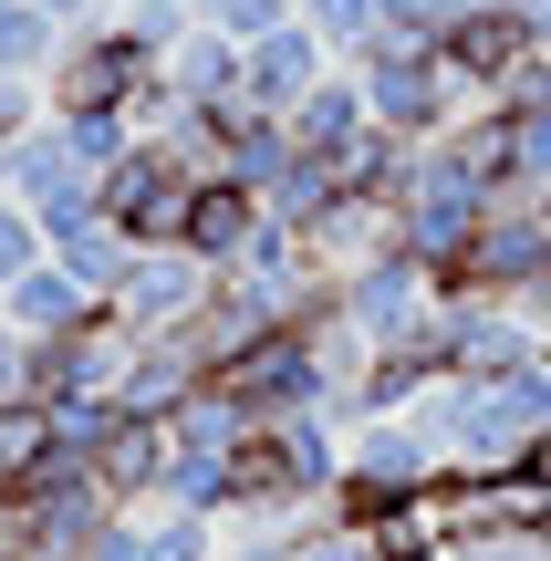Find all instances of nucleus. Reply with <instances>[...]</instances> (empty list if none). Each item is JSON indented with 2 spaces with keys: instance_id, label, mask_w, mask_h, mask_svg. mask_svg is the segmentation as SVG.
Wrapping results in <instances>:
<instances>
[{
  "instance_id": "f257e3e1",
  "label": "nucleus",
  "mask_w": 551,
  "mask_h": 561,
  "mask_svg": "<svg viewBox=\"0 0 551 561\" xmlns=\"http://www.w3.org/2000/svg\"><path fill=\"white\" fill-rule=\"evenodd\" d=\"M42 104L53 115H136V125H157L167 115V32H146L125 11L83 21L62 42V62L42 73Z\"/></svg>"
},
{
  "instance_id": "f03ea898",
  "label": "nucleus",
  "mask_w": 551,
  "mask_h": 561,
  "mask_svg": "<svg viewBox=\"0 0 551 561\" xmlns=\"http://www.w3.org/2000/svg\"><path fill=\"white\" fill-rule=\"evenodd\" d=\"M344 73L365 83V115L386 125V136H406V146H427V136H448V125L479 115V94L448 73V53H437V42H406V32H375Z\"/></svg>"
},
{
  "instance_id": "7ed1b4c3",
  "label": "nucleus",
  "mask_w": 551,
  "mask_h": 561,
  "mask_svg": "<svg viewBox=\"0 0 551 561\" xmlns=\"http://www.w3.org/2000/svg\"><path fill=\"white\" fill-rule=\"evenodd\" d=\"M437 479H448V458H437V437H427L416 416H365V426L344 437V489H333V500L395 520V510H416Z\"/></svg>"
},
{
  "instance_id": "20e7f679",
  "label": "nucleus",
  "mask_w": 551,
  "mask_h": 561,
  "mask_svg": "<svg viewBox=\"0 0 551 561\" xmlns=\"http://www.w3.org/2000/svg\"><path fill=\"white\" fill-rule=\"evenodd\" d=\"M437 291H448V280H437L427 261H406V250H365V261H344L333 271V312H344V333H365L375 354H386V343H406L416 322L437 312Z\"/></svg>"
},
{
  "instance_id": "39448f33",
  "label": "nucleus",
  "mask_w": 551,
  "mask_h": 561,
  "mask_svg": "<svg viewBox=\"0 0 551 561\" xmlns=\"http://www.w3.org/2000/svg\"><path fill=\"white\" fill-rule=\"evenodd\" d=\"M187 187H198V167H187V157H167L157 136H136V157H125V167H104V178H94V198H104V219H115L136 250H167V240H177V219H187Z\"/></svg>"
},
{
  "instance_id": "423d86ee",
  "label": "nucleus",
  "mask_w": 551,
  "mask_h": 561,
  "mask_svg": "<svg viewBox=\"0 0 551 561\" xmlns=\"http://www.w3.org/2000/svg\"><path fill=\"white\" fill-rule=\"evenodd\" d=\"M208 291H219V271L187 261V250L167 240V250H136V271H125V291L104 301V312L125 322V343H146V333H177V322H198Z\"/></svg>"
},
{
  "instance_id": "0eeeda50",
  "label": "nucleus",
  "mask_w": 551,
  "mask_h": 561,
  "mask_svg": "<svg viewBox=\"0 0 551 561\" xmlns=\"http://www.w3.org/2000/svg\"><path fill=\"white\" fill-rule=\"evenodd\" d=\"M323 73H333V53H323V32H312L302 11H291L282 32L240 42V104H250V115H291Z\"/></svg>"
},
{
  "instance_id": "6e6552de",
  "label": "nucleus",
  "mask_w": 551,
  "mask_h": 561,
  "mask_svg": "<svg viewBox=\"0 0 551 561\" xmlns=\"http://www.w3.org/2000/svg\"><path fill=\"white\" fill-rule=\"evenodd\" d=\"M115 375H125V322H115V312H94L83 333H53V343H32V405L115 396Z\"/></svg>"
},
{
  "instance_id": "1a4fd4ad",
  "label": "nucleus",
  "mask_w": 551,
  "mask_h": 561,
  "mask_svg": "<svg viewBox=\"0 0 551 561\" xmlns=\"http://www.w3.org/2000/svg\"><path fill=\"white\" fill-rule=\"evenodd\" d=\"M208 375H219V364H208V354H198V333L177 322V333H146V343H125V375H115V396L136 405V416H177V405L198 396Z\"/></svg>"
},
{
  "instance_id": "9d476101",
  "label": "nucleus",
  "mask_w": 551,
  "mask_h": 561,
  "mask_svg": "<svg viewBox=\"0 0 551 561\" xmlns=\"http://www.w3.org/2000/svg\"><path fill=\"white\" fill-rule=\"evenodd\" d=\"M261 219H271V208L250 198L240 178H198V187H187V219H177V250L208 261V271H240L250 240H261Z\"/></svg>"
},
{
  "instance_id": "9b49d317",
  "label": "nucleus",
  "mask_w": 551,
  "mask_h": 561,
  "mask_svg": "<svg viewBox=\"0 0 551 561\" xmlns=\"http://www.w3.org/2000/svg\"><path fill=\"white\" fill-rule=\"evenodd\" d=\"M437 53H448V73L469 83L479 104H490L500 83L531 62V11H458L448 32H437Z\"/></svg>"
},
{
  "instance_id": "f8f14e48",
  "label": "nucleus",
  "mask_w": 551,
  "mask_h": 561,
  "mask_svg": "<svg viewBox=\"0 0 551 561\" xmlns=\"http://www.w3.org/2000/svg\"><path fill=\"white\" fill-rule=\"evenodd\" d=\"M94 312H104V301L83 291V280L62 271V261H32V271L11 280V291H0V322H11L21 343H53V333H83V322H94Z\"/></svg>"
},
{
  "instance_id": "ddd939ff",
  "label": "nucleus",
  "mask_w": 551,
  "mask_h": 561,
  "mask_svg": "<svg viewBox=\"0 0 551 561\" xmlns=\"http://www.w3.org/2000/svg\"><path fill=\"white\" fill-rule=\"evenodd\" d=\"M282 125H291V146H302V157H354V146L375 136V115H365V83H354L344 62H333V73L312 83V94L291 104Z\"/></svg>"
},
{
  "instance_id": "4468645a",
  "label": "nucleus",
  "mask_w": 551,
  "mask_h": 561,
  "mask_svg": "<svg viewBox=\"0 0 551 561\" xmlns=\"http://www.w3.org/2000/svg\"><path fill=\"white\" fill-rule=\"evenodd\" d=\"M73 187H94V178H83L73 136H62L53 115H42L32 136H11V157H0V198H21V208H53V198H73Z\"/></svg>"
},
{
  "instance_id": "2eb2a0df",
  "label": "nucleus",
  "mask_w": 551,
  "mask_h": 561,
  "mask_svg": "<svg viewBox=\"0 0 551 561\" xmlns=\"http://www.w3.org/2000/svg\"><path fill=\"white\" fill-rule=\"evenodd\" d=\"M167 94L177 104H240V42L187 21V32L167 42Z\"/></svg>"
},
{
  "instance_id": "dca6fc26",
  "label": "nucleus",
  "mask_w": 551,
  "mask_h": 561,
  "mask_svg": "<svg viewBox=\"0 0 551 561\" xmlns=\"http://www.w3.org/2000/svg\"><path fill=\"white\" fill-rule=\"evenodd\" d=\"M291 157H302V146H291L282 115H250V104H229V125H219V178H240L250 198H271Z\"/></svg>"
},
{
  "instance_id": "f3484780",
  "label": "nucleus",
  "mask_w": 551,
  "mask_h": 561,
  "mask_svg": "<svg viewBox=\"0 0 551 561\" xmlns=\"http://www.w3.org/2000/svg\"><path fill=\"white\" fill-rule=\"evenodd\" d=\"M94 479L115 489L125 510H146V500H157V479H167V416H136V405H125V426L94 447Z\"/></svg>"
},
{
  "instance_id": "a211bd4d",
  "label": "nucleus",
  "mask_w": 551,
  "mask_h": 561,
  "mask_svg": "<svg viewBox=\"0 0 551 561\" xmlns=\"http://www.w3.org/2000/svg\"><path fill=\"white\" fill-rule=\"evenodd\" d=\"M167 510H198V520H240V458H208V447H167Z\"/></svg>"
},
{
  "instance_id": "6ab92c4d",
  "label": "nucleus",
  "mask_w": 551,
  "mask_h": 561,
  "mask_svg": "<svg viewBox=\"0 0 551 561\" xmlns=\"http://www.w3.org/2000/svg\"><path fill=\"white\" fill-rule=\"evenodd\" d=\"M62 42H73V32H62V21L42 11V0H0V73L42 83V73L62 62Z\"/></svg>"
},
{
  "instance_id": "aec40b11",
  "label": "nucleus",
  "mask_w": 551,
  "mask_h": 561,
  "mask_svg": "<svg viewBox=\"0 0 551 561\" xmlns=\"http://www.w3.org/2000/svg\"><path fill=\"white\" fill-rule=\"evenodd\" d=\"M500 136H510V178L531 187V198H551V94L541 104H490Z\"/></svg>"
},
{
  "instance_id": "412c9836",
  "label": "nucleus",
  "mask_w": 551,
  "mask_h": 561,
  "mask_svg": "<svg viewBox=\"0 0 551 561\" xmlns=\"http://www.w3.org/2000/svg\"><path fill=\"white\" fill-rule=\"evenodd\" d=\"M219 520H198V510H167V500H146V561H219Z\"/></svg>"
},
{
  "instance_id": "4be33fe9",
  "label": "nucleus",
  "mask_w": 551,
  "mask_h": 561,
  "mask_svg": "<svg viewBox=\"0 0 551 561\" xmlns=\"http://www.w3.org/2000/svg\"><path fill=\"white\" fill-rule=\"evenodd\" d=\"M53 125H62V136H73L83 178H104V167H125V157H136V136H146L136 115H53Z\"/></svg>"
},
{
  "instance_id": "5701e85b",
  "label": "nucleus",
  "mask_w": 551,
  "mask_h": 561,
  "mask_svg": "<svg viewBox=\"0 0 551 561\" xmlns=\"http://www.w3.org/2000/svg\"><path fill=\"white\" fill-rule=\"evenodd\" d=\"M291 11L323 32V53H333V62H354V53L375 42V0H291Z\"/></svg>"
},
{
  "instance_id": "b1692460",
  "label": "nucleus",
  "mask_w": 551,
  "mask_h": 561,
  "mask_svg": "<svg viewBox=\"0 0 551 561\" xmlns=\"http://www.w3.org/2000/svg\"><path fill=\"white\" fill-rule=\"evenodd\" d=\"M437 551H448V561H551V551L531 541V520H500V530H448Z\"/></svg>"
},
{
  "instance_id": "393cba45",
  "label": "nucleus",
  "mask_w": 551,
  "mask_h": 561,
  "mask_svg": "<svg viewBox=\"0 0 551 561\" xmlns=\"http://www.w3.org/2000/svg\"><path fill=\"white\" fill-rule=\"evenodd\" d=\"M198 21H208V32H229V42H261V32H282V21H291V0H198Z\"/></svg>"
},
{
  "instance_id": "a878e982",
  "label": "nucleus",
  "mask_w": 551,
  "mask_h": 561,
  "mask_svg": "<svg viewBox=\"0 0 551 561\" xmlns=\"http://www.w3.org/2000/svg\"><path fill=\"white\" fill-rule=\"evenodd\" d=\"M469 0H375V32H406V42H437Z\"/></svg>"
},
{
  "instance_id": "bb28decb",
  "label": "nucleus",
  "mask_w": 551,
  "mask_h": 561,
  "mask_svg": "<svg viewBox=\"0 0 551 561\" xmlns=\"http://www.w3.org/2000/svg\"><path fill=\"white\" fill-rule=\"evenodd\" d=\"M32 261H42V219H32L21 198H0V291H11Z\"/></svg>"
},
{
  "instance_id": "cd10ccee",
  "label": "nucleus",
  "mask_w": 551,
  "mask_h": 561,
  "mask_svg": "<svg viewBox=\"0 0 551 561\" xmlns=\"http://www.w3.org/2000/svg\"><path fill=\"white\" fill-rule=\"evenodd\" d=\"M83 561H146V510H115V520L94 530V551Z\"/></svg>"
},
{
  "instance_id": "c85d7f7f",
  "label": "nucleus",
  "mask_w": 551,
  "mask_h": 561,
  "mask_svg": "<svg viewBox=\"0 0 551 561\" xmlns=\"http://www.w3.org/2000/svg\"><path fill=\"white\" fill-rule=\"evenodd\" d=\"M104 11H125V21H146V32H167V42H177L187 21H198V0H104Z\"/></svg>"
},
{
  "instance_id": "c756f323",
  "label": "nucleus",
  "mask_w": 551,
  "mask_h": 561,
  "mask_svg": "<svg viewBox=\"0 0 551 561\" xmlns=\"http://www.w3.org/2000/svg\"><path fill=\"white\" fill-rule=\"evenodd\" d=\"M21 396H32V343L0 322V405H21Z\"/></svg>"
},
{
  "instance_id": "7c9ffc66",
  "label": "nucleus",
  "mask_w": 551,
  "mask_h": 561,
  "mask_svg": "<svg viewBox=\"0 0 551 561\" xmlns=\"http://www.w3.org/2000/svg\"><path fill=\"white\" fill-rule=\"evenodd\" d=\"M42 11H53L62 32H83V21H104V0H42Z\"/></svg>"
},
{
  "instance_id": "2f4dec72",
  "label": "nucleus",
  "mask_w": 551,
  "mask_h": 561,
  "mask_svg": "<svg viewBox=\"0 0 551 561\" xmlns=\"http://www.w3.org/2000/svg\"><path fill=\"white\" fill-rule=\"evenodd\" d=\"M531 53L551 62V0H531Z\"/></svg>"
},
{
  "instance_id": "473e14b6",
  "label": "nucleus",
  "mask_w": 551,
  "mask_h": 561,
  "mask_svg": "<svg viewBox=\"0 0 551 561\" xmlns=\"http://www.w3.org/2000/svg\"><path fill=\"white\" fill-rule=\"evenodd\" d=\"M531 541L551 551V489H541V500H531Z\"/></svg>"
},
{
  "instance_id": "72a5a7b5",
  "label": "nucleus",
  "mask_w": 551,
  "mask_h": 561,
  "mask_svg": "<svg viewBox=\"0 0 551 561\" xmlns=\"http://www.w3.org/2000/svg\"><path fill=\"white\" fill-rule=\"evenodd\" d=\"M21 551V530H11V489H0V561H11Z\"/></svg>"
},
{
  "instance_id": "f704fd0d",
  "label": "nucleus",
  "mask_w": 551,
  "mask_h": 561,
  "mask_svg": "<svg viewBox=\"0 0 551 561\" xmlns=\"http://www.w3.org/2000/svg\"><path fill=\"white\" fill-rule=\"evenodd\" d=\"M531 479H541V489H551V426H541V447H531Z\"/></svg>"
},
{
  "instance_id": "c9c22d12",
  "label": "nucleus",
  "mask_w": 551,
  "mask_h": 561,
  "mask_svg": "<svg viewBox=\"0 0 551 561\" xmlns=\"http://www.w3.org/2000/svg\"><path fill=\"white\" fill-rule=\"evenodd\" d=\"M469 11H531V0H469Z\"/></svg>"
},
{
  "instance_id": "e433bc0d",
  "label": "nucleus",
  "mask_w": 551,
  "mask_h": 561,
  "mask_svg": "<svg viewBox=\"0 0 551 561\" xmlns=\"http://www.w3.org/2000/svg\"><path fill=\"white\" fill-rule=\"evenodd\" d=\"M11 561H73V551H11Z\"/></svg>"
},
{
  "instance_id": "4c0bfd02",
  "label": "nucleus",
  "mask_w": 551,
  "mask_h": 561,
  "mask_svg": "<svg viewBox=\"0 0 551 561\" xmlns=\"http://www.w3.org/2000/svg\"><path fill=\"white\" fill-rule=\"evenodd\" d=\"M541 364H551V333H541Z\"/></svg>"
},
{
  "instance_id": "58836bf2",
  "label": "nucleus",
  "mask_w": 551,
  "mask_h": 561,
  "mask_svg": "<svg viewBox=\"0 0 551 561\" xmlns=\"http://www.w3.org/2000/svg\"><path fill=\"white\" fill-rule=\"evenodd\" d=\"M427 561H448V551H427Z\"/></svg>"
}]
</instances>
